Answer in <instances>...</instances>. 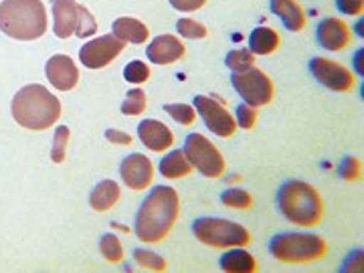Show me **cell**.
Here are the masks:
<instances>
[{
  "label": "cell",
  "instance_id": "836d02e7",
  "mask_svg": "<svg viewBox=\"0 0 364 273\" xmlns=\"http://www.w3.org/2000/svg\"><path fill=\"white\" fill-rule=\"evenodd\" d=\"M243 130H251L253 126H255V122H257V112H255V107L253 105L247 104H241L237 107V119H235Z\"/></svg>",
  "mask_w": 364,
  "mask_h": 273
},
{
  "label": "cell",
  "instance_id": "cb8c5ba5",
  "mask_svg": "<svg viewBox=\"0 0 364 273\" xmlns=\"http://www.w3.org/2000/svg\"><path fill=\"white\" fill-rule=\"evenodd\" d=\"M225 63L233 73H241V71H247L251 67H255V55L249 49H235L227 55Z\"/></svg>",
  "mask_w": 364,
  "mask_h": 273
},
{
  "label": "cell",
  "instance_id": "ac0fdd59",
  "mask_svg": "<svg viewBox=\"0 0 364 273\" xmlns=\"http://www.w3.org/2000/svg\"><path fill=\"white\" fill-rule=\"evenodd\" d=\"M272 11L291 33H298L306 26V14L296 0H272Z\"/></svg>",
  "mask_w": 364,
  "mask_h": 273
},
{
  "label": "cell",
  "instance_id": "e0dca14e",
  "mask_svg": "<svg viewBox=\"0 0 364 273\" xmlns=\"http://www.w3.org/2000/svg\"><path fill=\"white\" fill-rule=\"evenodd\" d=\"M79 18V4L75 0H53V31L59 39H67L75 33Z\"/></svg>",
  "mask_w": 364,
  "mask_h": 273
},
{
  "label": "cell",
  "instance_id": "6da1fadb",
  "mask_svg": "<svg viewBox=\"0 0 364 273\" xmlns=\"http://www.w3.org/2000/svg\"><path fill=\"white\" fill-rule=\"evenodd\" d=\"M181 213V200L172 186H154L144 198L134 221V233L142 243H160Z\"/></svg>",
  "mask_w": 364,
  "mask_h": 273
},
{
  "label": "cell",
  "instance_id": "44dd1931",
  "mask_svg": "<svg viewBox=\"0 0 364 273\" xmlns=\"http://www.w3.org/2000/svg\"><path fill=\"white\" fill-rule=\"evenodd\" d=\"M191 172H193V164L188 162V158L184 156V150H172L160 162V174L164 178H170V181L184 178Z\"/></svg>",
  "mask_w": 364,
  "mask_h": 273
},
{
  "label": "cell",
  "instance_id": "83f0119b",
  "mask_svg": "<svg viewBox=\"0 0 364 273\" xmlns=\"http://www.w3.org/2000/svg\"><path fill=\"white\" fill-rule=\"evenodd\" d=\"M221 203L231 208H249L253 205V198L241 188H229L221 195Z\"/></svg>",
  "mask_w": 364,
  "mask_h": 273
},
{
  "label": "cell",
  "instance_id": "ba28073f",
  "mask_svg": "<svg viewBox=\"0 0 364 273\" xmlns=\"http://www.w3.org/2000/svg\"><path fill=\"white\" fill-rule=\"evenodd\" d=\"M235 91L243 97V102L253 107L267 105L273 100V83L261 69L251 67L247 71L231 75Z\"/></svg>",
  "mask_w": 364,
  "mask_h": 273
},
{
  "label": "cell",
  "instance_id": "8992f818",
  "mask_svg": "<svg viewBox=\"0 0 364 273\" xmlns=\"http://www.w3.org/2000/svg\"><path fill=\"white\" fill-rule=\"evenodd\" d=\"M193 233L195 237L208 247L229 249V247H245L251 241V235L245 227L239 223L217 219V217H203L193 223Z\"/></svg>",
  "mask_w": 364,
  "mask_h": 273
},
{
  "label": "cell",
  "instance_id": "603a6c76",
  "mask_svg": "<svg viewBox=\"0 0 364 273\" xmlns=\"http://www.w3.org/2000/svg\"><path fill=\"white\" fill-rule=\"evenodd\" d=\"M221 269L231 273H251L257 269L253 255L243 249H231L221 257Z\"/></svg>",
  "mask_w": 364,
  "mask_h": 273
},
{
  "label": "cell",
  "instance_id": "5bb4252c",
  "mask_svg": "<svg viewBox=\"0 0 364 273\" xmlns=\"http://www.w3.org/2000/svg\"><path fill=\"white\" fill-rule=\"evenodd\" d=\"M316 37H318V43L328 51H342L350 43V28L344 21L330 16V18L320 21Z\"/></svg>",
  "mask_w": 364,
  "mask_h": 273
},
{
  "label": "cell",
  "instance_id": "52a82bcc",
  "mask_svg": "<svg viewBox=\"0 0 364 273\" xmlns=\"http://www.w3.org/2000/svg\"><path fill=\"white\" fill-rule=\"evenodd\" d=\"M182 150H184V156L193 164V168L198 170L203 176L219 178L225 172V160L221 152L215 148V144L208 142L203 134H188Z\"/></svg>",
  "mask_w": 364,
  "mask_h": 273
},
{
  "label": "cell",
  "instance_id": "ffe728a7",
  "mask_svg": "<svg viewBox=\"0 0 364 273\" xmlns=\"http://www.w3.org/2000/svg\"><path fill=\"white\" fill-rule=\"evenodd\" d=\"M119 186L114 181H102L90 195V205L97 213H105L119 200Z\"/></svg>",
  "mask_w": 364,
  "mask_h": 273
},
{
  "label": "cell",
  "instance_id": "2e32d148",
  "mask_svg": "<svg viewBox=\"0 0 364 273\" xmlns=\"http://www.w3.org/2000/svg\"><path fill=\"white\" fill-rule=\"evenodd\" d=\"M146 55L152 63L156 65H170L174 61L182 59L184 55V45H182L178 37L174 35H160L152 41L146 49Z\"/></svg>",
  "mask_w": 364,
  "mask_h": 273
},
{
  "label": "cell",
  "instance_id": "4dcf8cb0",
  "mask_svg": "<svg viewBox=\"0 0 364 273\" xmlns=\"http://www.w3.org/2000/svg\"><path fill=\"white\" fill-rule=\"evenodd\" d=\"M176 31L184 39H205L207 37V28L193 18H181L176 23Z\"/></svg>",
  "mask_w": 364,
  "mask_h": 273
},
{
  "label": "cell",
  "instance_id": "9c48e42d",
  "mask_svg": "<svg viewBox=\"0 0 364 273\" xmlns=\"http://www.w3.org/2000/svg\"><path fill=\"white\" fill-rule=\"evenodd\" d=\"M124 41H119L116 35H104L97 39H91L79 49L81 65L87 69H104L124 51Z\"/></svg>",
  "mask_w": 364,
  "mask_h": 273
},
{
  "label": "cell",
  "instance_id": "8fae6325",
  "mask_svg": "<svg viewBox=\"0 0 364 273\" xmlns=\"http://www.w3.org/2000/svg\"><path fill=\"white\" fill-rule=\"evenodd\" d=\"M310 73L316 81H320L324 87L332 91H348L354 87V75L350 71L324 57H314L310 61Z\"/></svg>",
  "mask_w": 364,
  "mask_h": 273
},
{
  "label": "cell",
  "instance_id": "9a60e30c",
  "mask_svg": "<svg viewBox=\"0 0 364 273\" xmlns=\"http://www.w3.org/2000/svg\"><path fill=\"white\" fill-rule=\"evenodd\" d=\"M138 138L152 152H164L174 144V136L166 124L158 119H144L138 126Z\"/></svg>",
  "mask_w": 364,
  "mask_h": 273
},
{
  "label": "cell",
  "instance_id": "7a4b0ae2",
  "mask_svg": "<svg viewBox=\"0 0 364 273\" xmlns=\"http://www.w3.org/2000/svg\"><path fill=\"white\" fill-rule=\"evenodd\" d=\"M11 112L16 124L26 130H47L61 116V104L51 91L43 85H26L16 91L11 104Z\"/></svg>",
  "mask_w": 364,
  "mask_h": 273
},
{
  "label": "cell",
  "instance_id": "74e56055",
  "mask_svg": "<svg viewBox=\"0 0 364 273\" xmlns=\"http://www.w3.org/2000/svg\"><path fill=\"white\" fill-rule=\"evenodd\" d=\"M105 138L109 140V142H114L116 146H130L132 144V136L130 134H126V132L122 130H105Z\"/></svg>",
  "mask_w": 364,
  "mask_h": 273
},
{
  "label": "cell",
  "instance_id": "277c9868",
  "mask_svg": "<svg viewBox=\"0 0 364 273\" xmlns=\"http://www.w3.org/2000/svg\"><path fill=\"white\" fill-rule=\"evenodd\" d=\"M277 208L287 221L298 227H314L324 215L322 196L312 184L301 181H287L277 193Z\"/></svg>",
  "mask_w": 364,
  "mask_h": 273
},
{
  "label": "cell",
  "instance_id": "30bf717a",
  "mask_svg": "<svg viewBox=\"0 0 364 273\" xmlns=\"http://www.w3.org/2000/svg\"><path fill=\"white\" fill-rule=\"evenodd\" d=\"M195 107L196 114L203 117L205 126L215 136H221V138L233 136L237 130V122L217 100L207 97V95H195Z\"/></svg>",
  "mask_w": 364,
  "mask_h": 273
},
{
  "label": "cell",
  "instance_id": "d590c367",
  "mask_svg": "<svg viewBox=\"0 0 364 273\" xmlns=\"http://www.w3.org/2000/svg\"><path fill=\"white\" fill-rule=\"evenodd\" d=\"M336 6L342 14H350V16H358L363 13L364 0H336Z\"/></svg>",
  "mask_w": 364,
  "mask_h": 273
},
{
  "label": "cell",
  "instance_id": "4316f807",
  "mask_svg": "<svg viewBox=\"0 0 364 273\" xmlns=\"http://www.w3.org/2000/svg\"><path fill=\"white\" fill-rule=\"evenodd\" d=\"M164 112H166V114H168L176 124H181V126H191L196 117L195 107H191V105H186V104L164 105Z\"/></svg>",
  "mask_w": 364,
  "mask_h": 273
},
{
  "label": "cell",
  "instance_id": "4fadbf2b",
  "mask_svg": "<svg viewBox=\"0 0 364 273\" xmlns=\"http://www.w3.org/2000/svg\"><path fill=\"white\" fill-rule=\"evenodd\" d=\"M45 73H47V79L51 81L53 87L59 91L73 90L79 81L77 65L67 55H53L45 65Z\"/></svg>",
  "mask_w": 364,
  "mask_h": 273
},
{
  "label": "cell",
  "instance_id": "8d00e7d4",
  "mask_svg": "<svg viewBox=\"0 0 364 273\" xmlns=\"http://www.w3.org/2000/svg\"><path fill=\"white\" fill-rule=\"evenodd\" d=\"M207 0H170L172 9L181 11V13H193V11H198L205 6Z\"/></svg>",
  "mask_w": 364,
  "mask_h": 273
},
{
  "label": "cell",
  "instance_id": "d6a6232c",
  "mask_svg": "<svg viewBox=\"0 0 364 273\" xmlns=\"http://www.w3.org/2000/svg\"><path fill=\"white\" fill-rule=\"evenodd\" d=\"M95 31H97L95 18L91 16V13L85 6H79V18L77 26H75V35H77L79 39H85V37H91Z\"/></svg>",
  "mask_w": 364,
  "mask_h": 273
},
{
  "label": "cell",
  "instance_id": "7c38bea8",
  "mask_svg": "<svg viewBox=\"0 0 364 273\" xmlns=\"http://www.w3.org/2000/svg\"><path fill=\"white\" fill-rule=\"evenodd\" d=\"M122 181L126 182V186H130L132 191H144L152 178H154V166L144 154H130L124 158L122 166H119Z\"/></svg>",
  "mask_w": 364,
  "mask_h": 273
},
{
  "label": "cell",
  "instance_id": "1f68e13d",
  "mask_svg": "<svg viewBox=\"0 0 364 273\" xmlns=\"http://www.w3.org/2000/svg\"><path fill=\"white\" fill-rule=\"evenodd\" d=\"M124 77H126L128 83L140 85V83L148 81V77H150V67L146 65L144 61H132L124 69Z\"/></svg>",
  "mask_w": 364,
  "mask_h": 273
},
{
  "label": "cell",
  "instance_id": "5b68a950",
  "mask_svg": "<svg viewBox=\"0 0 364 273\" xmlns=\"http://www.w3.org/2000/svg\"><path fill=\"white\" fill-rule=\"evenodd\" d=\"M326 241L314 233H279L269 241V253L282 263H310L322 259Z\"/></svg>",
  "mask_w": 364,
  "mask_h": 273
},
{
  "label": "cell",
  "instance_id": "f546056e",
  "mask_svg": "<svg viewBox=\"0 0 364 273\" xmlns=\"http://www.w3.org/2000/svg\"><path fill=\"white\" fill-rule=\"evenodd\" d=\"M67 142H69V128L67 126H59L55 132V138H53V148H51V158L53 162H63L65 160V150Z\"/></svg>",
  "mask_w": 364,
  "mask_h": 273
},
{
  "label": "cell",
  "instance_id": "e575fe53",
  "mask_svg": "<svg viewBox=\"0 0 364 273\" xmlns=\"http://www.w3.org/2000/svg\"><path fill=\"white\" fill-rule=\"evenodd\" d=\"M360 172H363V164H360L358 158H346L340 164V176L344 181H358L360 178Z\"/></svg>",
  "mask_w": 364,
  "mask_h": 273
},
{
  "label": "cell",
  "instance_id": "3957f363",
  "mask_svg": "<svg viewBox=\"0 0 364 273\" xmlns=\"http://www.w3.org/2000/svg\"><path fill=\"white\" fill-rule=\"evenodd\" d=\"M0 31L18 41L41 39L47 33V11L41 0H2Z\"/></svg>",
  "mask_w": 364,
  "mask_h": 273
},
{
  "label": "cell",
  "instance_id": "484cf974",
  "mask_svg": "<svg viewBox=\"0 0 364 273\" xmlns=\"http://www.w3.org/2000/svg\"><path fill=\"white\" fill-rule=\"evenodd\" d=\"M144 109H146V93L142 90H132L122 104V114L140 116Z\"/></svg>",
  "mask_w": 364,
  "mask_h": 273
},
{
  "label": "cell",
  "instance_id": "7402d4cb",
  "mask_svg": "<svg viewBox=\"0 0 364 273\" xmlns=\"http://www.w3.org/2000/svg\"><path fill=\"white\" fill-rule=\"evenodd\" d=\"M279 47V35L269 26H257L249 35V51L253 55H272Z\"/></svg>",
  "mask_w": 364,
  "mask_h": 273
},
{
  "label": "cell",
  "instance_id": "f1b7e54d",
  "mask_svg": "<svg viewBox=\"0 0 364 273\" xmlns=\"http://www.w3.org/2000/svg\"><path fill=\"white\" fill-rule=\"evenodd\" d=\"M134 259L138 261L146 269H154V272H164L166 269V261L162 259L160 255L148 251V249H136L134 251Z\"/></svg>",
  "mask_w": 364,
  "mask_h": 273
},
{
  "label": "cell",
  "instance_id": "d6986e66",
  "mask_svg": "<svg viewBox=\"0 0 364 273\" xmlns=\"http://www.w3.org/2000/svg\"><path fill=\"white\" fill-rule=\"evenodd\" d=\"M112 31L117 39L124 41V43H132V45H142L150 35L148 26L140 21H136V18H130V16H122V18L114 21Z\"/></svg>",
  "mask_w": 364,
  "mask_h": 273
},
{
  "label": "cell",
  "instance_id": "d4e9b609",
  "mask_svg": "<svg viewBox=\"0 0 364 273\" xmlns=\"http://www.w3.org/2000/svg\"><path fill=\"white\" fill-rule=\"evenodd\" d=\"M100 251H102V255H104L105 259L112 261V263H117V261L124 259V247H122L119 239L114 233H107L102 237Z\"/></svg>",
  "mask_w": 364,
  "mask_h": 273
}]
</instances>
